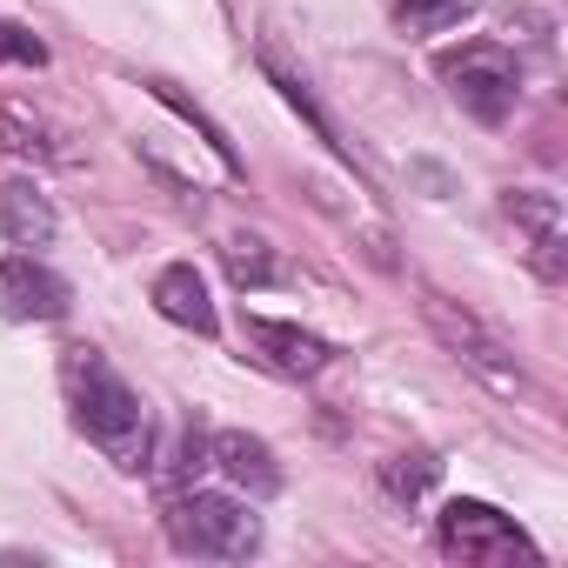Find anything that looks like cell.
<instances>
[{"instance_id": "1", "label": "cell", "mask_w": 568, "mask_h": 568, "mask_svg": "<svg viewBox=\"0 0 568 568\" xmlns=\"http://www.w3.org/2000/svg\"><path fill=\"white\" fill-rule=\"evenodd\" d=\"M61 395H68V415L74 428L128 475H141L148 448H154V428H148V402L128 388V375L101 355V348H68L61 355Z\"/></svg>"}, {"instance_id": "2", "label": "cell", "mask_w": 568, "mask_h": 568, "mask_svg": "<svg viewBox=\"0 0 568 568\" xmlns=\"http://www.w3.org/2000/svg\"><path fill=\"white\" fill-rule=\"evenodd\" d=\"M422 315H428L435 342H442L468 375H481L495 395H528V375H521V362H515L508 335H501V328H488L468 302H455V295H442V288H422Z\"/></svg>"}, {"instance_id": "3", "label": "cell", "mask_w": 568, "mask_h": 568, "mask_svg": "<svg viewBox=\"0 0 568 568\" xmlns=\"http://www.w3.org/2000/svg\"><path fill=\"white\" fill-rule=\"evenodd\" d=\"M435 68H442L448 101H455L468 121H481V128H501V121L515 114V101H521V68H515V54H508L501 41H462V48H448Z\"/></svg>"}, {"instance_id": "4", "label": "cell", "mask_w": 568, "mask_h": 568, "mask_svg": "<svg viewBox=\"0 0 568 568\" xmlns=\"http://www.w3.org/2000/svg\"><path fill=\"white\" fill-rule=\"evenodd\" d=\"M168 541H174L181 555H201V561H247V555L261 548V521L247 515V501L194 488V495H174V508H168Z\"/></svg>"}, {"instance_id": "5", "label": "cell", "mask_w": 568, "mask_h": 568, "mask_svg": "<svg viewBox=\"0 0 568 568\" xmlns=\"http://www.w3.org/2000/svg\"><path fill=\"white\" fill-rule=\"evenodd\" d=\"M435 541L448 561H468V568H508V561H535V541L515 528V515L488 508V501H448L442 521H435Z\"/></svg>"}, {"instance_id": "6", "label": "cell", "mask_w": 568, "mask_h": 568, "mask_svg": "<svg viewBox=\"0 0 568 568\" xmlns=\"http://www.w3.org/2000/svg\"><path fill=\"white\" fill-rule=\"evenodd\" d=\"M501 214L515 221L521 254L535 261V274H541V281H561V274H568V221H561V194H548V187H508V194H501Z\"/></svg>"}, {"instance_id": "7", "label": "cell", "mask_w": 568, "mask_h": 568, "mask_svg": "<svg viewBox=\"0 0 568 568\" xmlns=\"http://www.w3.org/2000/svg\"><path fill=\"white\" fill-rule=\"evenodd\" d=\"M68 281L41 254H8L0 261V315L8 322H61L68 315Z\"/></svg>"}, {"instance_id": "8", "label": "cell", "mask_w": 568, "mask_h": 568, "mask_svg": "<svg viewBox=\"0 0 568 568\" xmlns=\"http://www.w3.org/2000/svg\"><path fill=\"white\" fill-rule=\"evenodd\" d=\"M241 328H247L254 355H261L267 368H281V375H322V368L335 362V348H328L322 335L295 328V322H267V315H247Z\"/></svg>"}, {"instance_id": "9", "label": "cell", "mask_w": 568, "mask_h": 568, "mask_svg": "<svg viewBox=\"0 0 568 568\" xmlns=\"http://www.w3.org/2000/svg\"><path fill=\"white\" fill-rule=\"evenodd\" d=\"M207 468H221L241 495H274L281 488V468H274V448L261 435H241V428H221L207 435Z\"/></svg>"}, {"instance_id": "10", "label": "cell", "mask_w": 568, "mask_h": 568, "mask_svg": "<svg viewBox=\"0 0 568 568\" xmlns=\"http://www.w3.org/2000/svg\"><path fill=\"white\" fill-rule=\"evenodd\" d=\"M0 234H8L21 254H41V247H54L61 214L34 181H0Z\"/></svg>"}, {"instance_id": "11", "label": "cell", "mask_w": 568, "mask_h": 568, "mask_svg": "<svg viewBox=\"0 0 568 568\" xmlns=\"http://www.w3.org/2000/svg\"><path fill=\"white\" fill-rule=\"evenodd\" d=\"M154 308H161L174 328H194V335H214V328H221V315H214V302H207V281H201L194 261H174V267L154 274Z\"/></svg>"}, {"instance_id": "12", "label": "cell", "mask_w": 568, "mask_h": 568, "mask_svg": "<svg viewBox=\"0 0 568 568\" xmlns=\"http://www.w3.org/2000/svg\"><path fill=\"white\" fill-rule=\"evenodd\" d=\"M0 134H8V148H21V154H41V161H74L68 134H61V128H48L41 114H28V101H0Z\"/></svg>"}, {"instance_id": "13", "label": "cell", "mask_w": 568, "mask_h": 568, "mask_svg": "<svg viewBox=\"0 0 568 568\" xmlns=\"http://www.w3.org/2000/svg\"><path fill=\"white\" fill-rule=\"evenodd\" d=\"M221 261L234 274V288H274V281H281V261H274V247L261 234H227Z\"/></svg>"}, {"instance_id": "14", "label": "cell", "mask_w": 568, "mask_h": 568, "mask_svg": "<svg viewBox=\"0 0 568 568\" xmlns=\"http://www.w3.org/2000/svg\"><path fill=\"white\" fill-rule=\"evenodd\" d=\"M148 88H154V101H168V108H174V114H181L187 128H201V141H207V148H214V154L227 161V174H241V161H234V141H227V134H221V128H214V121H207V114H201L194 101H181V88H174V81H148Z\"/></svg>"}, {"instance_id": "15", "label": "cell", "mask_w": 568, "mask_h": 568, "mask_svg": "<svg viewBox=\"0 0 568 568\" xmlns=\"http://www.w3.org/2000/svg\"><path fill=\"white\" fill-rule=\"evenodd\" d=\"M435 475H442V462H435V455H395V462L382 468V488H388L395 501H415Z\"/></svg>"}, {"instance_id": "16", "label": "cell", "mask_w": 568, "mask_h": 568, "mask_svg": "<svg viewBox=\"0 0 568 568\" xmlns=\"http://www.w3.org/2000/svg\"><path fill=\"white\" fill-rule=\"evenodd\" d=\"M395 8H402V21L408 28H455L462 14H475V0H395Z\"/></svg>"}, {"instance_id": "17", "label": "cell", "mask_w": 568, "mask_h": 568, "mask_svg": "<svg viewBox=\"0 0 568 568\" xmlns=\"http://www.w3.org/2000/svg\"><path fill=\"white\" fill-rule=\"evenodd\" d=\"M0 61L8 68H48V41L28 34L21 21H0Z\"/></svg>"}]
</instances>
